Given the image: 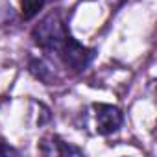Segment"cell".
<instances>
[{
    "instance_id": "cell-1",
    "label": "cell",
    "mask_w": 157,
    "mask_h": 157,
    "mask_svg": "<svg viewBox=\"0 0 157 157\" xmlns=\"http://www.w3.org/2000/svg\"><path fill=\"white\" fill-rule=\"evenodd\" d=\"M32 37H33L35 44H39L43 50L59 54L61 48L67 44V41L72 35L68 33V30H67L65 22L61 21V17L57 13H50L33 28Z\"/></svg>"
},
{
    "instance_id": "cell-2",
    "label": "cell",
    "mask_w": 157,
    "mask_h": 157,
    "mask_svg": "<svg viewBox=\"0 0 157 157\" xmlns=\"http://www.w3.org/2000/svg\"><path fill=\"white\" fill-rule=\"evenodd\" d=\"M57 56L65 61L67 67H70V68L76 70V72H80V70L87 68V65H89V61L93 59L94 52H93L91 48H85L83 44H80L74 37H70Z\"/></svg>"
},
{
    "instance_id": "cell-3",
    "label": "cell",
    "mask_w": 157,
    "mask_h": 157,
    "mask_svg": "<svg viewBox=\"0 0 157 157\" xmlns=\"http://www.w3.org/2000/svg\"><path fill=\"white\" fill-rule=\"evenodd\" d=\"M94 109H96V129L100 135H111L120 129L124 117L118 107L109 104H98L94 105Z\"/></svg>"
},
{
    "instance_id": "cell-4",
    "label": "cell",
    "mask_w": 157,
    "mask_h": 157,
    "mask_svg": "<svg viewBox=\"0 0 157 157\" xmlns=\"http://www.w3.org/2000/svg\"><path fill=\"white\" fill-rule=\"evenodd\" d=\"M39 151L44 153V155H82L80 148L70 146L68 142L61 140L59 137H46L41 142Z\"/></svg>"
},
{
    "instance_id": "cell-5",
    "label": "cell",
    "mask_w": 157,
    "mask_h": 157,
    "mask_svg": "<svg viewBox=\"0 0 157 157\" xmlns=\"http://www.w3.org/2000/svg\"><path fill=\"white\" fill-rule=\"evenodd\" d=\"M44 2L46 0H21V10H22V17L26 19V21H30V19H33L37 13H39V10L44 6Z\"/></svg>"
},
{
    "instance_id": "cell-6",
    "label": "cell",
    "mask_w": 157,
    "mask_h": 157,
    "mask_svg": "<svg viewBox=\"0 0 157 157\" xmlns=\"http://www.w3.org/2000/svg\"><path fill=\"white\" fill-rule=\"evenodd\" d=\"M10 153H15L11 148H8V146H2L0 144V155H10Z\"/></svg>"
}]
</instances>
